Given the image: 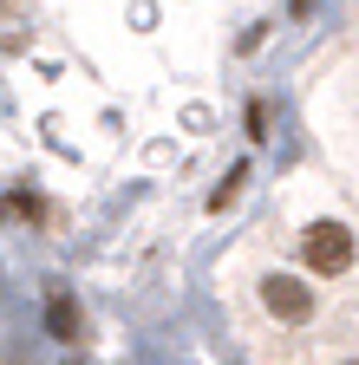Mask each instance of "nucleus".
Segmentation results:
<instances>
[{"mask_svg": "<svg viewBox=\"0 0 359 365\" xmlns=\"http://www.w3.org/2000/svg\"><path fill=\"white\" fill-rule=\"evenodd\" d=\"M300 255H307L313 274H346L353 267V228L346 222H313L307 242H300Z\"/></svg>", "mask_w": 359, "mask_h": 365, "instance_id": "f257e3e1", "label": "nucleus"}, {"mask_svg": "<svg viewBox=\"0 0 359 365\" xmlns=\"http://www.w3.org/2000/svg\"><path fill=\"white\" fill-rule=\"evenodd\" d=\"M261 307L275 319H288V327H307V319H313V287L294 281V274H268V281H261Z\"/></svg>", "mask_w": 359, "mask_h": 365, "instance_id": "f03ea898", "label": "nucleus"}, {"mask_svg": "<svg viewBox=\"0 0 359 365\" xmlns=\"http://www.w3.org/2000/svg\"><path fill=\"white\" fill-rule=\"evenodd\" d=\"M46 333L59 339V346H72L79 333H85V313H79V300L59 287V294H46Z\"/></svg>", "mask_w": 359, "mask_h": 365, "instance_id": "7ed1b4c3", "label": "nucleus"}, {"mask_svg": "<svg viewBox=\"0 0 359 365\" xmlns=\"http://www.w3.org/2000/svg\"><path fill=\"white\" fill-rule=\"evenodd\" d=\"M7 215H26V222H39L46 209H39V196H7Z\"/></svg>", "mask_w": 359, "mask_h": 365, "instance_id": "20e7f679", "label": "nucleus"}, {"mask_svg": "<svg viewBox=\"0 0 359 365\" xmlns=\"http://www.w3.org/2000/svg\"><path fill=\"white\" fill-rule=\"evenodd\" d=\"M346 365H359V359H346Z\"/></svg>", "mask_w": 359, "mask_h": 365, "instance_id": "39448f33", "label": "nucleus"}]
</instances>
